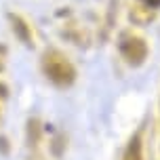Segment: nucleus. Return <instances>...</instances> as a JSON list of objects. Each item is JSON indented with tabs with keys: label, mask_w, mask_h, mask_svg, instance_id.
Wrapping results in <instances>:
<instances>
[{
	"label": "nucleus",
	"mask_w": 160,
	"mask_h": 160,
	"mask_svg": "<svg viewBox=\"0 0 160 160\" xmlns=\"http://www.w3.org/2000/svg\"><path fill=\"white\" fill-rule=\"evenodd\" d=\"M127 160H141L139 158V145H137V141L131 148H128V154H127Z\"/></svg>",
	"instance_id": "1"
}]
</instances>
